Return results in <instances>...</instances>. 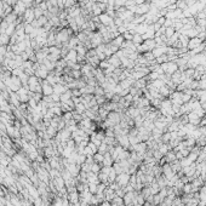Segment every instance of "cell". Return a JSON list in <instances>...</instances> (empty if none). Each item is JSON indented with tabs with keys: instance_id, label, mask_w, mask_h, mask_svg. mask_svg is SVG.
<instances>
[{
	"instance_id": "cell-2",
	"label": "cell",
	"mask_w": 206,
	"mask_h": 206,
	"mask_svg": "<svg viewBox=\"0 0 206 206\" xmlns=\"http://www.w3.org/2000/svg\"><path fill=\"white\" fill-rule=\"evenodd\" d=\"M149 10H151V5L147 4V3H143L141 5H136V11L135 14L137 15H147Z\"/></svg>"
},
{
	"instance_id": "cell-5",
	"label": "cell",
	"mask_w": 206,
	"mask_h": 206,
	"mask_svg": "<svg viewBox=\"0 0 206 206\" xmlns=\"http://www.w3.org/2000/svg\"><path fill=\"white\" fill-rule=\"evenodd\" d=\"M143 41H144V40H143V38H142L141 34H137V33L133 34V36H132V42L136 45V47L138 46V45H142Z\"/></svg>"
},
{
	"instance_id": "cell-6",
	"label": "cell",
	"mask_w": 206,
	"mask_h": 206,
	"mask_svg": "<svg viewBox=\"0 0 206 206\" xmlns=\"http://www.w3.org/2000/svg\"><path fill=\"white\" fill-rule=\"evenodd\" d=\"M175 33H176V30H175V28H173V27H168V28H166V29H165V36H166L167 39H170Z\"/></svg>"
},
{
	"instance_id": "cell-7",
	"label": "cell",
	"mask_w": 206,
	"mask_h": 206,
	"mask_svg": "<svg viewBox=\"0 0 206 206\" xmlns=\"http://www.w3.org/2000/svg\"><path fill=\"white\" fill-rule=\"evenodd\" d=\"M132 1H133L136 5H141V4L144 3V0H132Z\"/></svg>"
},
{
	"instance_id": "cell-1",
	"label": "cell",
	"mask_w": 206,
	"mask_h": 206,
	"mask_svg": "<svg viewBox=\"0 0 206 206\" xmlns=\"http://www.w3.org/2000/svg\"><path fill=\"white\" fill-rule=\"evenodd\" d=\"M160 67L165 74H170V75H172V74L175 72H177V69H178V66L176 63H173V62H165V63H161Z\"/></svg>"
},
{
	"instance_id": "cell-4",
	"label": "cell",
	"mask_w": 206,
	"mask_h": 206,
	"mask_svg": "<svg viewBox=\"0 0 206 206\" xmlns=\"http://www.w3.org/2000/svg\"><path fill=\"white\" fill-rule=\"evenodd\" d=\"M147 29H148V24L146 23H141V24H137L136 28H135V33L137 34H144L147 32Z\"/></svg>"
},
{
	"instance_id": "cell-9",
	"label": "cell",
	"mask_w": 206,
	"mask_h": 206,
	"mask_svg": "<svg viewBox=\"0 0 206 206\" xmlns=\"http://www.w3.org/2000/svg\"><path fill=\"white\" fill-rule=\"evenodd\" d=\"M147 206H149V205H147Z\"/></svg>"
},
{
	"instance_id": "cell-8",
	"label": "cell",
	"mask_w": 206,
	"mask_h": 206,
	"mask_svg": "<svg viewBox=\"0 0 206 206\" xmlns=\"http://www.w3.org/2000/svg\"><path fill=\"white\" fill-rule=\"evenodd\" d=\"M184 189H185V192H190V189H192V187H190V185L188 184V185H185V188H184Z\"/></svg>"
},
{
	"instance_id": "cell-3",
	"label": "cell",
	"mask_w": 206,
	"mask_h": 206,
	"mask_svg": "<svg viewBox=\"0 0 206 206\" xmlns=\"http://www.w3.org/2000/svg\"><path fill=\"white\" fill-rule=\"evenodd\" d=\"M203 44V40L201 39H199L198 36H195V38H192L188 42V46H187V49H189V50H194L195 47L198 46H200Z\"/></svg>"
}]
</instances>
